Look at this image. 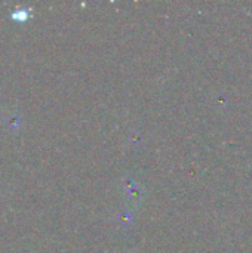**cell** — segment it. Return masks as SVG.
Returning <instances> with one entry per match:
<instances>
[{"mask_svg": "<svg viewBox=\"0 0 252 253\" xmlns=\"http://www.w3.org/2000/svg\"><path fill=\"white\" fill-rule=\"evenodd\" d=\"M10 18L15 19V21H25L28 18V10L27 9H22V7H18V9H15L10 13Z\"/></svg>", "mask_w": 252, "mask_h": 253, "instance_id": "cell-1", "label": "cell"}]
</instances>
